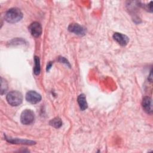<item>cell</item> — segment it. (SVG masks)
Returning <instances> with one entry per match:
<instances>
[{"mask_svg": "<svg viewBox=\"0 0 153 153\" xmlns=\"http://www.w3.org/2000/svg\"><path fill=\"white\" fill-rule=\"evenodd\" d=\"M5 140L13 144H22V145H32L35 144V142L33 140H27V139H18V138H12L10 137H7L5 136Z\"/></svg>", "mask_w": 153, "mask_h": 153, "instance_id": "7", "label": "cell"}, {"mask_svg": "<svg viewBox=\"0 0 153 153\" xmlns=\"http://www.w3.org/2000/svg\"><path fill=\"white\" fill-rule=\"evenodd\" d=\"M49 124L50 126L54 127V128H58L62 126V121L60 118L56 117L51 120L49 122Z\"/></svg>", "mask_w": 153, "mask_h": 153, "instance_id": "12", "label": "cell"}, {"mask_svg": "<svg viewBox=\"0 0 153 153\" xmlns=\"http://www.w3.org/2000/svg\"><path fill=\"white\" fill-rule=\"evenodd\" d=\"M113 38L121 46H126L129 41V38L127 35L118 32H115L114 33Z\"/></svg>", "mask_w": 153, "mask_h": 153, "instance_id": "8", "label": "cell"}, {"mask_svg": "<svg viewBox=\"0 0 153 153\" xmlns=\"http://www.w3.org/2000/svg\"><path fill=\"white\" fill-rule=\"evenodd\" d=\"M28 29L30 34L36 38L39 37L41 35L42 31V29L41 24L37 22H34L32 23L29 25Z\"/></svg>", "mask_w": 153, "mask_h": 153, "instance_id": "5", "label": "cell"}, {"mask_svg": "<svg viewBox=\"0 0 153 153\" xmlns=\"http://www.w3.org/2000/svg\"><path fill=\"white\" fill-rule=\"evenodd\" d=\"M142 106L143 110L149 114L152 113V99L149 96H145L143 98L142 102Z\"/></svg>", "mask_w": 153, "mask_h": 153, "instance_id": "9", "label": "cell"}, {"mask_svg": "<svg viewBox=\"0 0 153 153\" xmlns=\"http://www.w3.org/2000/svg\"><path fill=\"white\" fill-rule=\"evenodd\" d=\"M6 100L11 106H17L22 103L23 96L19 91H11L7 94Z\"/></svg>", "mask_w": 153, "mask_h": 153, "instance_id": "2", "label": "cell"}, {"mask_svg": "<svg viewBox=\"0 0 153 153\" xmlns=\"http://www.w3.org/2000/svg\"><path fill=\"white\" fill-rule=\"evenodd\" d=\"M59 61L61 63H65V65H66L67 66H68L69 67H71V65L69 63V62H68V60L65 58L64 57H59Z\"/></svg>", "mask_w": 153, "mask_h": 153, "instance_id": "14", "label": "cell"}, {"mask_svg": "<svg viewBox=\"0 0 153 153\" xmlns=\"http://www.w3.org/2000/svg\"><path fill=\"white\" fill-rule=\"evenodd\" d=\"M51 66H52V63H51V62H48V64H47V69H46V70H47V71H48L50 70V69L51 68Z\"/></svg>", "mask_w": 153, "mask_h": 153, "instance_id": "15", "label": "cell"}, {"mask_svg": "<svg viewBox=\"0 0 153 153\" xmlns=\"http://www.w3.org/2000/svg\"><path fill=\"white\" fill-rule=\"evenodd\" d=\"M26 100L32 104H36L41 101V96L35 91H29L26 94Z\"/></svg>", "mask_w": 153, "mask_h": 153, "instance_id": "6", "label": "cell"}, {"mask_svg": "<svg viewBox=\"0 0 153 153\" xmlns=\"http://www.w3.org/2000/svg\"><path fill=\"white\" fill-rule=\"evenodd\" d=\"M35 120L34 112L30 109L24 110L20 115V121L23 124L29 125L32 124Z\"/></svg>", "mask_w": 153, "mask_h": 153, "instance_id": "3", "label": "cell"}, {"mask_svg": "<svg viewBox=\"0 0 153 153\" xmlns=\"http://www.w3.org/2000/svg\"><path fill=\"white\" fill-rule=\"evenodd\" d=\"M23 18V13L21 10L17 8H12L9 9L5 14V20L10 23H16Z\"/></svg>", "mask_w": 153, "mask_h": 153, "instance_id": "1", "label": "cell"}, {"mask_svg": "<svg viewBox=\"0 0 153 153\" xmlns=\"http://www.w3.org/2000/svg\"><path fill=\"white\" fill-rule=\"evenodd\" d=\"M77 102L81 110L84 111L87 108L88 104L86 100L85 96L84 94H81L78 96L77 99Z\"/></svg>", "mask_w": 153, "mask_h": 153, "instance_id": "10", "label": "cell"}, {"mask_svg": "<svg viewBox=\"0 0 153 153\" xmlns=\"http://www.w3.org/2000/svg\"><path fill=\"white\" fill-rule=\"evenodd\" d=\"M34 62H35V66L33 68V73L35 75H38L39 74L41 71V66H40V60L38 56L34 57Z\"/></svg>", "mask_w": 153, "mask_h": 153, "instance_id": "11", "label": "cell"}, {"mask_svg": "<svg viewBox=\"0 0 153 153\" xmlns=\"http://www.w3.org/2000/svg\"><path fill=\"white\" fill-rule=\"evenodd\" d=\"M68 29L69 32L79 36H83L86 33V29L85 27L75 23H71Z\"/></svg>", "mask_w": 153, "mask_h": 153, "instance_id": "4", "label": "cell"}, {"mask_svg": "<svg viewBox=\"0 0 153 153\" xmlns=\"http://www.w3.org/2000/svg\"><path fill=\"white\" fill-rule=\"evenodd\" d=\"M1 79V94H3L8 88V84L5 79L2 78Z\"/></svg>", "mask_w": 153, "mask_h": 153, "instance_id": "13", "label": "cell"}]
</instances>
